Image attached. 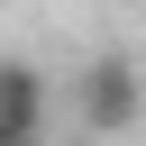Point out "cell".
Masks as SVG:
<instances>
[{
	"mask_svg": "<svg viewBox=\"0 0 146 146\" xmlns=\"http://www.w3.org/2000/svg\"><path fill=\"white\" fill-rule=\"evenodd\" d=\"M73 110H82V128L119 137V128L146 110V73H137L128 55H100V64H82V82H73Z\"/></svg>",
	"mask_w": 146,
	"mask_h": 146,
	"instance_id": "1",
	"label": "cell"
},
{
	"mask_svg": "<svg viewBox=\"0 0 146 146\" xmlns=\"http://www.w3.org/2000/svg\"><path fill=\"white\" fill-rule=\"evenodd\" d=\"M36 110H46V100H36V73L9 64V73H0V146H36Z\"/></svg>",
	"mask_w": 146,
	"mask_h": 146,
	"instance_id": "2",
	"label": "cell"
}]
</instances>
